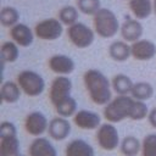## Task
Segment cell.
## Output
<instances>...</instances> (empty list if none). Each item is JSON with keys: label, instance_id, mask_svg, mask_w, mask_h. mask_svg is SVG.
I'll list each match as a JSON object with an SVG mask.
<instances>
[{"label": "cell", "instance_id": "obj_1", "mask_svg": "<svg viewBox=\"0 0 156 156\" xmlns=\"http://www.w3.org/2000/svg\"><path fill=\"white\" fill-rule=\"evenodd\" d=\"M83 82L90 100L95 105L104 106L111 101L112 85L102 72L95 68L85 71L83 76Z\"/></svg>", "mask_w": 156, "mask_h": 156}, {"label": "cell", "instance_id": "obj_2", "mask_svg": "<svg viewBox=\"0 0 156 156\" xmlns=\"http://www.w3.org/2000/svg\"><path fill=\"white\" fill-rule=\"evenodd\" d=\"M135 99L129 95H117L104 107V117L107 122L118 123L132 117Z\"/></svg>", "mask_w": 156, "mask_h": 156}, {"label": "cell", "instance_id": "obj_3", "mask_svg": "<svg viewBox=\"0 0 156 156\" xmlns=\"http://www.w3.org/2000/svg\"><path fill=\"white\" fill-rule=\"evenodd\" d=\"M93 24L95 33L105 39L113 38L117 32H119V22L115 12L110 9L101 7L94 16H93Z\"/></svg>", "mask_w": 156, "mask_h": 156}, {"label": "cell", "instance_id": "obj_4", "mask_svg": "<svg viewBox=\"0 0 156 156\" xmlns=\"http://www.w3.org/2000/svg\"><path fill=\"white\" fill-rule=\"evenodd\" d=\"M17 84L20 85L21 90L30 98L39 96L45 89L43 77L30 69H24L17 74Z\"/></svg>", "mask_w": 156, "mask_h": 156}, {"label": "cell", "instance_id": "obj_5", "mask_svg": "<svg viewBox=\"0 0 156 156\" xmlns=\"http://www.w3.org/2000/svg\"><path fill=\"white\" fill-rule=\"evenodd\" d=\"M67 37L76 48L85 49L93 44L95 39V30L82 22H77L67 28Z\"/></svg>", "mask_w": 156, "mask_h": 156}, {"label": "cell", "instance_id": "obj_6", "mask_svg": "<svg viewBox=\"0 0 156 156\" xmlns=\"http://www.w3.org/2000/svg\"><path fill=\"white\" fill-rule=\"evenodd\" d=\"M63 24L57 18H46L38 22L34 27V34L37 38L44 41H54L62 35Z\"/></svg>", "mask_w": 156, "mask_h": 156}, {"label": "cell", "instance_id": "obj_7", "mask_svg": "<svg viewBox=\"0 0 156 156\" xmlns=\"http://www.w3.org/2000/svg\"><path fill=\"white\" fill-rule=\"evenodd\" d=\"M96 141L105 151H112L119 145V135L113 123H102L96 130Z\"/></svg>", "mask_w": 156, "mask_h": 156}, {"label": "cell", "instance_id": "obj_8", "mask_svg": "<svg viewBox=\"0 0 156 156\" xmlns=\"http://www.w3.org/2000/svg\"><path fill=\"white\" fill-rule=\"evenodd\" d=\"M71 91H72V80L67 76H57L50 85L49 98L51 104L56 106L65 99L69 98Z\"/></svg>", "mask_w": 156, "mask_h": 156}, {"label": "cell", "instance_id": "obj_9", "mask_svg": "<svg viewBox=\"0 0 156 156\" xmlns=\"http://www.w3.org/2000/svg\"><path fill=\"white\" fill-rule=\"evenodd\" d=\"M49 122L44 113L39 111H33L27 115L24 119V129L28 134L33 136H40L43 133L48 132Z\"/></svg>", "mask_w": 156, "mask_h": 156}, {"label": "cell", "instance_id": "obj_10", "mask_svg": "<svg viewBox=\"0 0 156 156\" xmlns=\"http://www.w3.org/2000/svg\"><path fill=\"white\" fill-rule=\"evenodd\" d=\"M48 65H49L50 71L56 73L57 76H67L72 73L76 68V63L72 60V57L63 55V54L52 55L49 58Z\"/></svg>", "mask_w": 156, "mask_h": 156}, {"label": "cell", "instance_id": "obj_11", "mask_svg": "<svg viewBox=\"0 0 156 156\" xmlns=\"http://www.w3.org/2000/svg\"><path fill=\"white\" fill-rule=\"evenodd\" d=\"M132 57L138 61H149L156 56V45L147 39H139L130 44Z\"/></svg>", "mask_w": 156, "mask_h": 156}, {"label": "cell", "instance_id": "obj_12", "mask_svg": "<svg viewBox=\"0 0 156 156\" xmlns=\"http://www.w3.org/2000/svg\"><path fill=\"white\" fill-rule=\"evenodd\" d=\"M73 122L78 128L83 130H93L101 126V117L96 112L89 110H79L73 116Z\"/></svg>", "mask_w": 156, "mask_h": 156}, {"label": "cell", "instance_id": "obj_13", "mask_svg": "<svg viewBox=\"0 0 156 156\" xmlns=\"http://www.w3.org/2000/svg\"><path fill=\"white\" fill-rule=\"evenodd\" d=\"M71 133V123L65 117H55L50 119L49 127H48V134L51 139L61 141L65 140Z\"/></svg>", "mask_w": 156, "mask_h": 156}, {"label": "cell", "instance_id": "obj_14", "mask_svg": "<svg viewBox=\"0 0 156 156\" xmlns=\"http://www.w3.org/2000/svg\"><path fill=\"white\" fill-rule=\"evenodd\" d=\"M34 32L24 23H17L10 28V37L11 39L22 48H27L33 44L34 40Z\"/></svg>", "mask_w": 156, "mask_h": 156}, {"label": "cell", "instance_id": "obj_15", "mask_svg": "<svg viewBox=\"0 0 156 156\" xmlns=\"http://www.w3.org/2000/svg\"><path fill=\"white\" fill-rule=\"evenodd\" d=\"M119 32H121L122 39L124 41L134 43V41H136V40H139L141 38L144 28H143V24L140 23L139 20H136V18H128L121 26Z\"/></svg>", "mask_w": 156, "mask_h": 156}, {"label": "cell", "instance_id": "obj_16", "mask_svg": "<svg viewBox=\"0 0 156 156\" xmlns=\"http://www.w3.org/2000/svg\"><path fill=\"white\" fill-rule=\"evenodd\" d=\"M28 156H57V151L49 139L37 136L28 147Z\"/></svg>", "mask_w": 156, "mask_h": 156}, {"label": "cell", "instance_id": "obj_17", "mask_svg": "<svg viewBox=\"0 0 156 156\" xmlns=\"http://www.w3.org/2000/svg\"><path fill=\"white\" fill-rule=\"evenodd\" d=\"M108 56L117 62L127 61L132 56V48L124 40H116L108 46Z\"/></svg>", "mask_w": 156, "mask_h": 156}, {"label": "cell", "instance_id": "obj_18", "mask_svg": "<svg viewBox=\"0 0 156 156\" xmlns=\"http://www.w3.org/2000/svg\"><path fill=\"white\" fill-rule=\"evenodd\" d=\"M66 156H95V151L90 144L83 139H74L68 143L65 150Z\"/></svg>", "mask_w": 156, "mask_h": 156}, {"label": "cell", "instance_id": "obj_19", "mask_svg": "<svg viewBox=\"0 0 156 156\" xmlns=\"http://www.w3.org/2000/svg\"><path fill=\"white\" fill-rule=\"evenodd\" d=\"M129 10L136 20H146L154 13L152 0H129Z\"/></svg>", "mask_w": 156, "mask_h": 156}, {"label": "cell", "instance_id": "obj_20", "mask_svg": "<svg viewBox=\"0 0 156 156\" xmlns=\"http://www.w3.org/2000/svg\"><path fill=\"white\" fill-rule=\"evenodd\" d=\"M21 88L20 85L17 84V82H11V80H7V82H4L2 85H1V89H0V96H1V100L6 104H15L20 100L21 98Z\"/></svg>", "mask_w": 156, "mask_h": 156}, {"label": "cell", "instance_id": "obj_21", "mask_svg": "<svg viewBox=\"0 0 156 156\" xmlns=\"http://www.w3.org/2000/svg\"><path fill=\"white\" fill-rule=\"evenodd\" d=\"M20 140L17 135L0 136V156H20Z\"/></svg>", "mask_w": 156, "mask_h": 156}, {"label": "cell", "instance_id": "obj_22", "mask_svg": "<svg viewBox=\"0 0 156 156\" xmlns=\"http://www.w3.org/2000/svg\"><path fill=\"white\" fill-rule=\"evenodd\" d=\"M111 85H112V89L115 90V93L117 95H128L132 93L134 83L127 74L119 73L112 78Z\"/></svg>", "mask_w": 156, "mask_h": 156}, {"label": "cell", "instance_id": "obj_23", "mask_svg": "<svg viewBox=\"0 0 156 156\" xmlns=\"http://www.w3.org/2000/svg\"><path fill=\"white\" fill-rule=\"evenodd\" d=\"M130 95L139 101H147L154 95V87L149 82H136L133 85Z\"/></svg>", "mask_w": 156, "mask_h": 156}, {"label": "cell", "instance_id": "obj_24", "mask_svg": "<svg viewBox=\"0 0 156 156\" xmlns=\"http://www.w3.org/2000/svg\"><path fill=\"white\" fill-rule=\"evenodd\" d=\"M0 52H1V60H2V63H5V62L12 63V62L17 61V58H18V56H20V49H18V45H17L13 40L4 41V43L1 44Z\"/></svg>", "mask_w": 156, "mask_h": 156}, {"label": "cell", "instance_id": "obj_25", "mask_svg": "<svg viewBox=\"0 0 156 156\" xmlns=\"http://www.w3.org/2000/svg\"><path fill=\"white\" fill-rule=\"evenodd\" d=\"M121 151L124 156H136L141 151V143L134 135H127L121 143Z\"/></svg>", "mask_w": 156, "mask_h": 156}, {"label": "cell", "instance_id": "obj_26", "mask_svg": "<svg viewBox=\"0 0 156 156\" xmlns=\"http://www.w3.org/2000/svg\"><path fill=\"white\" fill-rule=\"evenodd\" d=\"M20 20V12L17 9L12 6H4L0 11V22L4 27H13L15 24L18 23Z\"/></svg>", "mask_w": 156, "mask_h": 156}, {"label": "cell", "instance_id": "obj_27", "mask_svg": "<svg viewBox=\"0 0 156 156\" xmlns=\"http://www.w3.org/2000/svg\"><path fill=\"white\" fill-rule=\"evenodd\" d=\"M55 107V111L58 116L61 117H71V116H74L76 112H77V101L74 98L69 96L67 99H65L63 101H61L60 104H57Z\"/></svg>", "mask_w": 156, "mask_h": 156}, {"label": "cell", "instance_id": "obj_28", "mask_svg": "<svg viewBox=\"0 0 156 156\" xmlns=\"http://www.w3.org/2000/svg\"><path fill=\"white\" fill-rule=\"evenodd\" d=\"M58 20L61 21L63 26H67V27L77 23L78 22V9L71 5L63 6L58 11Z\"/></svg>", "mask_w": 156, "mask_h": 156}, {"label": "cell", "instance_id": "obj_29", "mask_svg": "<svg viewBox=\"0 0 156 156\" xmlns=\"http://www.w3.org/2000/svg\"><path fill=\"white\" fill-rule=\"evenodd\" d=\"M77 9L84 15L94 16L101 9V4L100 0H77Z\"/></svg>", "mask_w": 156, "mask_h": 156}, {"label": "cell", "instance_id": "obj_30", "mask_svg": "<svg viewBox=\"0 0 156 156\" xmlns=\"http://www.w3.org/2000/svg\"><path fill=\"white\" fill-rule=\"evenodd\" d=\"M141 156H156V134H147L141 141Z\"/></svg>", "mask_w": 156, "mask_h": 156}, {"label": "cell", "instance_id": "obj_31", "mask_svg": "<svg viewBox=\"0 0 156 156\" xmlns=\"http://www.w3.org/2000/svg\"><path fill=\"white\" fill-rule=\"evenodd\" d=\"M149 112L150 111H149V108H147V106H146V104L144 101L135 100L130 119L132 121H141V119H144V118H146L149 116Z\"/></svg>", "mask_w": 156, "mask_h": 156}, {"label": "cell", "instance_id": "obj_32", "mask_svg": "<svg viewBox=\"0 0 156 156\" xmlns=\"http://www.w3.org/2000/svg\"><path fill=\"white\" fill-rule=\"evenodd\" d=\"M17 135L16 126L10 121H2L0 123V136H13Z\"/></svg>", "mask_w": 156, "mask_h": 156}, {"label": "cell", "instance_id": "obj_33", "mask_svg": "<svg viewBox=\"0 0 156 156\" xmlns=\"http://www.w3.org/2000/svg\"><path fill=\"white\" fill-rule=\"evenodd\" d=\"M147 119H149V123L152 128L156 129V107H154L150 112H149V116H147Z\"/></svg>", "mask_w": 156, "mask_h": 156}, {"label": "cell", "instance_id": "obj_34", "mask_svg": "<svg viewBox=\"0 0 156 156\" xmlns=\"http://www.w3.org/2000/svg\"><path fill=\"white\" fill-rule=\"evenodd\" d=\"M152 6H154V15L156 16V0H152Z\"/></svg>", "mask_w": 156, "mask_h": 156}, {"label": "cell", "instance_id": "obj_35", "mask_svg": "<svg viewBox=\"0 0 156 156\" xmlns=\"http://www.w3.org/2000/svg\"><path fill=\"white\" fill-rule=\"evenodd\" d=\"M20 156H24V155H20Z\"/></svg>", "mask_w": 156, "mask_h": 156}]
</instances>
